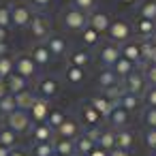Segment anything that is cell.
I'll return each instance as SVG.
<instances>
[{
	"mask_svg": "<svg viewBox=\"0 0 156 156\" xmlns=\"http://www.w3.org/2000/svg\"><path fill=\"white\" fill-rule=\"evenodd\" d=\"M66 79L69 81H73V83H79V81H83V69H79V66H69L66 69Z\"/></svg>",
	"mask_w": 156,
	"mask_h": 156,
	"instance_id": "obj_29",
	"label": "cell"
},
{
	"mask_svg": "<svg viewBox=\"0 0 156 156\" xmlns=\"http://www.w3.org/2000/svg\"><path fill=\"white\" fill-rule=\"evenodd\" d=\"M130 145H133V133L122 130V133L115 135V147H118V150H126V152H128Z\"/></svg>",
	"mask_w": 156,
	"mask_h": 156,
	"instance_id": "obj_23",
	"label": "cell"
},
{
	"mask_svg": "<svg viewBox=\"0 0 156 156\" xmlns=\"http://www.w3.org/2000/svg\"><path fill=\"white\" fill-rule=\"evenodd\" d=\"M11 26V7L0 5V28H9Z\"/></svg>",
	"mask_w": 156,
	"mask_h": 156,
	"instance_id": "obj_31",
	"label": "cell"
},
{
	"mask_svg": "<svg viewBox=\"0 0 156 156\" xmlns=\"http://www.w3.org/2000/svg\"><path fill=\"white\" fill-rule=\"evenodd\" d=\"M49 2H51V0H30V5H32V7H37V9H45Z\"/></svg>",
	"mask_w": 156,
	"mask_h": 156,
	"instance_id": "obj_43",
	"label": "cell"
},
{
	"mask_svg": "<svg viewBox=\"0 0 156 156\" xmlns=\"http://www.w3.org/2000/svg\"><path fill=\"white\" fill-rule=\"evenodd\" d=\"M7 51H9V45H7V43H0V58L7 56Z\"/></svg>",
	"mask_w": 156,
	"mask_h": 156,
	"instance_id": "obj_51",
	"label": "cell"
},
{
	"mask_svg": "<svg viewBox=\"0 0 156 156\" xmlns=\"http://www.w3.org/2000/svg\"><path fill=\"white\" fill-rule=\"evenodd\" d=\"M124 56H126V60H139V56H141V47L139 45H126L124 47Z\"/></svg>",
	"mask_w": 156,
	"mask_h": 156,
	"instance_id": "obj_32",
	"label": "cell"
},
{
	"mask_svg": "<svg viewBox=\"0 0 156 156\" xmlns=\"http://www.w3.org/2000/svg\"><path fill=\"white\" fill-rule=\"evenodd\" d=\"M28 34L32 39H37V41L39 39H45L49 34V20L43 17V15H34L32 22H30V26H28Z\"/></svg>",
	"mask_w": 156,
	"mask_h": 156,
	"instance_id": "obj_5",
	"label": "cell"
},
{
	"mask_svg": "<svg viewBox=\"0 0 156 156\" xmlns=\"http://www.w3.org/2000/svg\"><path fill=\"white\" fill-rule=\"evenodd\" d=\"M15 73L22 75L24 79H30V77L37 75V64H34L30 54H20L15 58Z\"/></svg>",
	"mask_w": 156,
	"mask_h": 156,
	"instance_id": "obj_4",
	"label": "cell"
},
{
	"mask_svg": "<svg viewBox=\"0 0 156 156\" xmlns=\"http://www.w3.org/2000/svg\"><path fill=\"white\" fill-rule=\"evenodd\" d=\"M7 88L11 90V94H20V92H24V90H28V81L22 77V75H17V73H13L9 79H7Z\"/></svg>",
	"mask_w": 156,
	"mask_h": 156,
	"instance_id": "obj_14",
	"label": "cell"
},
{
	"mask_svg": "<svg viewBox=\"0 0 156 156\" xmlns=\"http://www.w3.org/2000/svg\"><path fill=\"white\" fill-rule=\"evenodd\" d=\"M45 47L49 49L51 56H62V54L66 51V41H64L62 37H49V41H47Z\"/></svg>",
	"mask_w": 156,
	"mask_h": 156,
	"instance_id": "obj_16",
	"label": "cell"
},
{
	"mask_svg": "<svg viewBox=\"0 0 156 156\" xmlns=\"http://www.w3.org/2000/svg\"><path fill=\"white\" fill-rule=\"evenodd\" d=\"M145 122H147L152 128H156V109H154V107H152V109L145 113Z\"/></svg>",
	"mask_w": 156,
	"mask_h": 156,
	"instance_id": "obj_42",
	"label": "cell"
},
{
	"mask_svg": "<svg viewBox=\"0 0 156 156\" xmlns=\"http://www.w3.org/2000/svg\"><path fill=\"white\" fill-rule=\"evenodd\" d=\"M96 41H98V32L92 30V28H86V30H83V43H86V45H94Z\"/></svg>",
	"mask_w": 156,
	"mask_h": 156,
	"instance_id": "obj_36",
	"label": "cell"
},
{
	"mask_svg": "<svg viewBox=\"0 0 156 156\" xmlns=\"http://www.w3.org/2000/svg\"><path fill=\"white\" fill-rule=\"evenodd\" d=\"M137 107V96L135 94H124L122 96V109L124 111H130V109H135Z\"/></svg>",
	"mask_w": 156,
	"mask_h": 156,
	"instance_id": "obj_35",
	"label": "cell"
},
{
	"mask_svg": "<svg viewBox=\"0 0 156 156\" xmlns=\"http://www.w3.org/2000/svg\"><path fill=\"white\" fill-rule=\"evenodd\" d=\"M9 94V88H7V81H2V79H0V101H2L5 96Z\"/></svg>",
	"mask_w": 156,
	"mask_h": 156,
	"instance_id": "obj_45",
	"label": "cell"
},
{
	"mask_svg": "<svg viewBox=\"0 0 156 156\" xmlns=\"http://www.w3.org/2000/svg\"><path fill=\"white\" fill-rule=\"evenodd\" d=\"M64 120H66V115H64V111H62V109H49V115H47L45 124H47V126H51V128H58Z\"/></svg>",
	"mask_w": 156,
	"mask_h": 156,
	"instance_id": "obj_22",
	"label": "cell"
},
{
	"mask_svg": "<svg viewBox=\"0 0 156 156\" xmlns=\"http://www.w3.org/2000/svg\"><path fill=\"white\" fill-rule=\"evenodd\" d=\"M96 147V143H94V139L90 137V135H81V137H77L75 139V152H79V154H83V156H90V152Z\"/></svg>",
	"mask_w": 156,
	"mask_h": 156,
	"instance_id": "obj_11",
	"label": "cell"
},
{
	"mask_svg": "<svg viewBox=\"0 0 156 156\" xmlns=\"http://www.w3.org/2000/svg\"><path fill=\"white\" fill-rule=\"evenodd\" d=\"M71 64L81 69L83 64H88V54H86V51H81V49H79V51H75V54L71 56Z\"/></svg>",
	"mask_w": 156,
	"mask_h": 156,
	"instance_id": "obj_33",
	"label": "cell"
},
{
	"mask_svg": "<svg viewBox=\"0 0 156 156\" xmlns=\"http://www.w3.org/2000/svg\"><path fill=\"white\" fill-rule=\"evenodd\" d=\"M122 2H126V5H130V2H133V0H122Z\"/></svg>",
	"mask_w": 156,
	"mask_h": 156,
	"instance_id": "obj_54",
	"label": "cell"
},
{
	"mask_svg": "<svg viewBox=\"0 0 156 156\" xmlns=\"http://www.w3.org/2000/svg\"><path fill=\"white\" fill-rule=\"evenodd\" d=\"M109 156H128V152H126V150H118V147H115V150H111V152H109Z\"/></svg>",
	"mask_w": 156,
	"mask_h": 156,
	"instance_id": "obj_49",
	"label": "cell"
},
{
	"mask_svg": "<svg viewBox=\"0 0 156 156\" xmlns=\"http://www.w3.org/2000/svg\"><path fill=\"white\" fill-rule=\"evenodd\" d=\"M0 145H5V147H9V150L17 147V135H15L13 130H9L7 126L0 128Z\"/></svg>",
	"mask_w": 156,
	"mask_h": 156,
	"instance_id": "obj_20",
	"label": "cell"
},
{
	"mask_svg": "<svg viewBox=\"0 0 156 156\" xmlns=\"http://www.w3.org/2000/svg\"><path fill=\"white\" fill-rule=\"evenodd\" d=\"M137 28H139V32H145V34H147V32H152V30H154V22H152V20H143V17H141V20H139V24H137Z\"/></svg>",
	"mask_w": 156,
	"mask_h": 156,
	"instance_id": "obj_38",
	"label": "cell"
},
{
	"mask_svg": "<svg viewBox=\"0 0 156 156\" xmlns=\"http://www.w3.org/2000/svg\"><path fill=\"white\" fill-rule=\"evenodd\" d=\"M101 60H103L105 64H115V62L120 60V51H118V47H113V45H105V47L101 49Z\"/></svg>",
	"mask_w": 156,
	"mask_h": 156,
	"instance_id": "obj_21",
	"label": "cell"
},
{
	"mask_svg": "<svg viewBox=\"0 0 156 156\" xmlns=\"http://www.w3.org/2000/svg\"><path fill=\"white\" fill-rule=\"evenodd\" d=\"M32 9L28 7V5H24V2H17V5H13L11 7V24L15 26V28H28L30 26V22H32Z\"/></svg>",
	"mask_w": 156,
	"mask_h": 156,
	"instance_id": "obj_2",
	"label": "cell"
},
{
	"mask_svg": "<svg viewBox=\"0 0 156 156\" xmlns=\"http://www.w3.org/2000/svg\"><path fill=\"white\" fill-rule=\"evenodd\" d=\"M152 64H156V49H154V54H152Z\"/></svg>",
	"mask_w": 156,
	"mask_h": 156,
	"instance_id": "obj_53",
	"label": "cell"
},
{
	"mask_svg": "<svg viewBox=\"0 0 156 156\" xmlns=\"http://www.w3.org/2000/svg\"><path fill=\"white\" fill-rule=\"evenodd\" d=\"M154 43H156V32H154Z\"/></svg>",
	"mask_w": 156,
	"mask_h": 156,
	"instance_id": "obj_55",
	"label": "cell"
},
{
	"mask_svg": "<svg viewBox=\"0 0 156 156\" xmlns=\"http://www.w3.org/2000/svg\"><path fill=\"white\" fill-rule=\"evenodd\" d=\"M56 130H58L60 139H71V141H73V139L77 137V130H79V128H77V122H75V120H69V118H66Z\"/></svg>",
	"mask_w": 156,
	"mask_h": 156,
	"instance_id": "obj_8",
	"label": "cell"
},
{
	"mask_svg": "<svg viewBox=\"0 0 156 156\" xmlns=\"http://www.w3.org/2000/svg\"><path fill=\"white\" fill-rule=\"evenodd\" d=\"M15 96V103H17V109H22V111H26V109H30L32 105H34V94L30 92V90H24V92H20V94H13Z\"/></svg>",
	"mask_w": 156,
	"mask_h": 156,
	"instance_id": "obj_18",
	"label": "cell"
},
{
	"mask_svg": "<svg viewBox=\"0 0 156 156\" xmlns=\"http://www.w3.org/2000/svg\"><path fill=\"white\" fill-rule=\"evenodd\" d=\"M107 32H109V37L113 41H122V39L128 37V24L126 22H113V24H109Z\"/></svg>",
	"mask_w": 156,
	"mask_h": 156,
	"instance_id": "obj_13",
	"label": "cell"
},
{
	"mask_svg": "<svg viewBox=\"0 0 156 156\" xmlns=\"http://www.w3.org/2000/svg\"><path fill=\"white\" fill-rule=\"evenodd\" d=\"M13 71H15V60L9 58V56H2L0 58V79L7 81L13 75Z\"/></svg>",
	"mask_w": 156,
	"mask_h": 156,
	"instance_id": "obj_19",
	"label": "cell"
},
{
	"mask_svg": "<svg viewBox=\"0 0 156 156\" xmlns=\"http://www.w3.org/2000/svg\"><path fill=\"white\" fill-rule=\"evenodd\" d=\"M98 79H101V83H103V86H113V83H115V75H113V73H109V71L101 73V77H98Z\"/></svg>",
	"mask_w": 156,
	"mask_h": 156,
	"instance_id": "obj_40",
	"label": "cell"
},
{
	"mask_svg": "<svg viewBox=\"0 0 156 156\" xmlns=\"http://www.w3.org/2000/svg\"><path fill=\"white\" fill-rule=\"evenodd\" d=\"M9 152H11L9 147H5V145H0V156H9Z\"/></svg>",
	"mask_w": 156,
	"mask_h": 156,
	"instance_id": "obj_52",
	"label": "cell"
},
{
	"mask_svg": "<svg viewBox=\"0 0 156 156\" xmlns=\"http://www.w3.org/2000/svg\"><path fill=\"white\" fill-rule=\"evenodd\" d=\"M51 135H54V128H51V126H47L45 122H43V124H37V126L32 128V139H34V143L51 141Z\"/></svg>",
	"mask_w": 156,
	"mask_h": 156,
	"instance_id": "obj_9",
	"label": "cell"
},
{
	"mask_svg": "<svg viewBox=\"0 0 156 156\" xmlns=\"http://www.w3.org/2000/svg\"><path fill=\"white\" fill-rule=\"evenodd\" d=\"M130 69H133V62H130V60H126V58H120V60L115 62V71H118L120 75L130 73Z\"/></svg>",
	"mask_w": 156,
	"mask_h": 156,
	"instance_id": "obj_34",
	"label": "cell"
},
{
	"mask_svg": "<svg viewBox=\"0 0 156 156\" xmlns=\"http://www.w3.org/2000/svg\"><path fill=\"white\" fill-rule=\"evenodd\" d=\"M62 22H64V26L69 30H83L86 24H88V17H86L83 11H79V9L73 7V9H66L62 13Z\"/></svg>",
	"mask_w": 156,
	"mask_h": 156,
	"instance_id": "obj_3",
	"label": "cell"
},
{
	"mask_svg": "<svg viewBox=\"0 0 156 156\" xmlns=\"http://www.w3.org/2000/svg\"><path fill=\"white\" fill-rule=\"evenodd\" d=\"M141 17L143 20H154L156 17V0H145L141 5Z\"/></svg>",
	"mask_w": 156,
	"mask_h": 156,
	"instance_id": "obj_27",
	"label": "cell"
},
{
	"mask_svg": "<svg viewBox=\"0 0 156 156\" xmlns=\"http://www.w3.org/2000/svg\"><path fill=\"white\" fill-rule=\"evenodd\" d=\"M147 103H150V105H152V107L156 109V88L147 92Z\"/></svg>",
	"mask_w": 156,
	"mask_h": 156,
	"instance_id": "obj_44",
	"label": "cell"
},
{
	"mask_svg": "<svg viewBox=\"0 0 156 156\" xmlns=\"http://www.w3.org/2000/svg\"><path fill=\"white\" fill-rule=\"evenodd\" d=\"M32 60H34V64L39 66H43V64H49V60H51V54H49V49L45 47V45H37L34 49H32Z\"/></svg>",
	"mask_w": 156,
	"mask_h": 156,
	"instance_id": "obj_17",
	"label": "cell"
},
{
	"mask_svg": "<svg viewBox=\"0 0 156 156\" xmlns=\"http://www.w3.org/2000/svg\"><path fill=\"white\" fill-rule=\"evenodd\" d=\"M37 90H39L41 98H45V101H47V98H54V96L58 94V81H56L54 77H45V79L39 81Z\"/></svg>",
	"mask_w": 156,
	"mask_h": 156,
	"instance_id": "obj_7",
	"label": "cell"
},
{
	"mask_svg": "<svg viewBox=\"0 0 156 156\" xmlns=\"http://www.w3.org/2000/svg\"><path fill=\"white\" fill-rule=\"evenodd\" d=\"M145 143H147L152 150H156V128H152V130L145 135Z\"/></svg>",
	"mask_w": 156,
	"mask_h": 156,
	"instance_id": "obj_41",
	"label": "cell"
},
{
	"mask_svg": "<svg viewBox=\"0 0 156 156\" xmlns=\"http://www.w3.org/2000/svg\"><path fill=\"white\" fill-rule=\"evenodd\" d=\"M147 79L156 83V64H152V69H150V73H147Z\"/></svg>",
	"mask_w": 156,
	"mask_h": 156,
	"instance_id": "obj_47",
	"label": "cell"
},
{
	"mask_svg": "<svg viewBox=\"0 0 156 156\" xmlns=\"http://www.w3.org/2000/svg\"><path fill=\"white\" fill-rule=\"evenodd\" d=\"M32 154H34V156H54V143H51V141H45V143H34Z\"/></svg>",
	"mask_w": 156,
	"mask_h": 156,
	"instance_id": "obj_25",
	"label": "cell"
},
{
	"mask_svg": "<svg viewBox=\"0 0 156 156\" xmlns=\"http://www.w3.org/2000/svg\"><path fill=\"white\" fill-rule=\"evenodd\" d=\"M90 28L92 30H96V32H105V30H109V17H107V13H92V17H90Z\"/></svg>",
	"mask_w": 156,
	"mask_h": 156,
	"instance_id": "obj_12",
	"label": "cell"
},
{
	"mask_svg": "<svg viewBox=\"0 0 156 156\" xmlns=\"http://www.w3.org/2000/svg\"><path fill=\"white\" fill-rule=\"evenodd\" d=\"M54 154H58V156H73L75 154V141H71V139H58L54 143Z\"/></svg>",
	"mask_w": 156,
	"mask_h": 156,
	"instance_id": "obj_15",
	"label": "cell"
},
{
	"mask_svg": "<svg viewBox=\"0 0 156 156\" xmlns=\"http://www.w3.org/2000/svg\"><path fill=\"white\" fill-rule=\"evenodd\" d=\"M73 5H75V9H79V11H88V9H92L94 7V0H73Z\"/></svg>",
	"mask_w": 156,
	"mask_h": 156,
	"instance_id": "obj_39",
	"label": "cell"
},
{
	"mask_svg": "<svg viewBox=\"0 0 156 156\" xmlns=\"http://www.w3.org/2000/svg\"><path fill=\"white\" fill-rule=\"evenodd\" d=\"M81 115H83V122H86V124H96V122H98V118H101V113H98L92 105L83 107V109H81Z\"/></svg>",
	"mask_w": 156,
	"mask_h": 156,
	"instance_id": "obj_28",
	"label": "cell"
},
{
	"mask_svg": "<svg viewBox=\"0 0 156 156\" xmlns=\"http://www.w3.org/2000/svg\"><path fill=\"white\" fill-rule=\"evenodd\" d=\"M28 111H30V120H32V122L43 124V122L47 120V115H49V103H47L45 98H37L34 105H32Z\"/></svg>",
	"mask_w": 156,
	"mask_h": 156,
	"instance_id": "obj_6",
	"label": "cell"
},
{
	"mask_svg": "<svg viewBox=\"0 0 156 156\" xmlns=\"http://www.w3.org/2000/svg\"><path fill=\"white\" fill-rule=\"evenodd\" d=\"M96 145L109 154L111 150H115V133H109V130L98 133V137H96Z\"/></svg>",
	"mask_w": 156,
	"mask_h": 156,
	"instance_id": "obj_10",
	"label": "cell"
},
{
	"mask_svg": "<svg viewBox=\"0 0 156 156\" xmlns=\"http://www.w3.org/2000/svg\"><path fill=\"white\" fill-rule=\"evenodd\" d=\"M54 156H58V154H54Z\"/></svg>",
	"mask_w": 156,
	"mask_h": 156,
	"instance_id": "obj_56",
	"label": "cell"
},
{
	"mask_svg": "<svg viewBox=\"0 0 156 156\" xmlns=\"http://www.w3.org/2000/svg\"><path fill=\"white\" fill-rule=\"evenodd\" d=\"M90 156H109L105 150H101V147H94L92 152H90Z\"/></svg>",
	"mask_w": 156,
	"mask_h": 156,
	"instance_id": "obj_48",
	"label": "cell"
},
{
	"mask_svg": "<svg viewBox=\"0 0 156 156\" xmlns=\"http://www.w3.org/2000/svg\"><path fill=\"white\" fill-rule=\"evenodd\" d=\"M92 107H94V109H96L101 115H109V113H111V105H109L105 98H101V96L92 101Z\"/></svg>",
	"mask_w": 156,
	"mask_h": 156,
	"instance_id": "obj_30",
	"label": "cell"
},
{
	"mask_svg": "<svg viewBox=\"0 0 156 156\" xmlns=\"http://www.w3.org/2000/svg\"><path fill=\"white\" fill-rule=\"evenodd\" d=\"M126 118H128V111H124L122 107H115V109H111V113H109V120H111L113 126H124V124H126Z\"/></svg>",
	"mask_w": 156,
	"mask_h": 156,
	"instance_id": "obj_24",
	"label": "cell"
},
{
	"mask_svg": "<svg viewBox=\"0 0 156 156\" xmlns=\"http://www.w3.org/2000/svg\"><path fill=\"white\" fill-rule=\"evenodd\" d=\"M9 156H28V154H26V150H22V147H13V150L9 152Z\"/></svg>",
	"mask_w": 156,
	"mask_h": 156,
	"instance_id": "obj_46",
	"label": "cell"
},
{
	"mask_svg": "<svg viewBox=\"0 0 156 156\" xmlns=\"http://www.w3.org/2000/svg\"><path fill=\"white\" fill-rule=\"evenodd\" d=\"M7 37H9V30L7 28H0V43H7Z\"/></svg>",
	"mask_w": 156,
	"mask_h": 156,
	"instance_id": "obj_50",
	"label": "cell"
},
{
	"mask_svg": "<svg viewBox=\"0 0 156 156\" xmlns=\"http://www.w3.org/2000/svg\"><path fill=\"white\" fill-rule=\"evenodd\" d=\"M143 88V83H141V77L139 75H133L130 79H128V90H130V94H135L137 90H141Z\"/></svg>",
	"mask_w": 156,
	"mask_h": 156,
	"instance_id": "obj_37",
	"label": "cell"
},
{
	"mask_svg": "<svg viewBox=\"0 0 156 156\" xmlns=\"http://www.w3.org/2000/svg\"><path fill=\"white\" fill-rule=\"evenodd\" d=\"M5 126L9 130H13L15 135L17 133H26L30 128V115L26 111H22V109H15L13 113L5 115Z\"/></svg>",
	"mask_w": 156,
	"mask_h": 156,
	"instance_id": "obj_1",
	"label": "cell"
},
{
	"mask_svg": "<svg viewBox=\"0 0 156 156\" xmlns=\"http://www.w3.org/2000/svg\"><path fill=\"white\" fill-rule=\"evenodd\" d=\"M15 109H17V103H15V96H13V94H7L2 101H0V111H2L5 115L13 113Z\"/></svg>",
	"mask_w": 156,
	"mask_h": 156,
	"instance_id": "obj_26",
	"label": "cell"
}]
</instances>
